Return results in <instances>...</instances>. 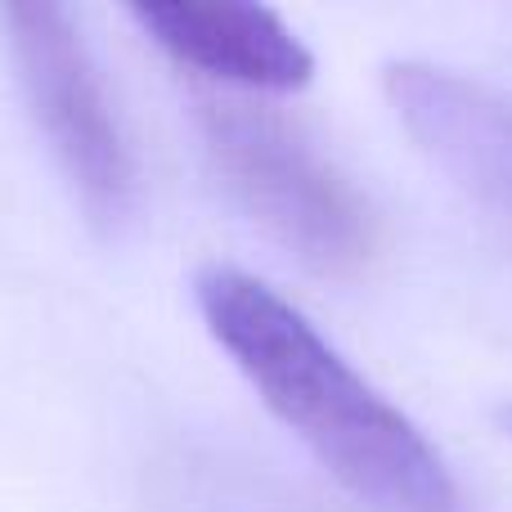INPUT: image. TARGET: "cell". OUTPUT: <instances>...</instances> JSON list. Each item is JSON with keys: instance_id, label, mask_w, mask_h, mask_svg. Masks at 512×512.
I'll use <instances>...</instances> for the list:
<instances>
[{"instance_id": "obj_1", "label": "cell", "mask_w": 512, "mask_h": 512, "mask_svg": "<svg viewBox=\"0 0 512 512\" xmlns=\"http://www.w3.org/2000/svg\"><path fill=\"white\" fill-rule=\"evenodd\" d=\"M194 306L212 342L315 463L373 512H463L441 450L288 297L239 265H203Z\"/></svg>"}, {"instance_id": "obj_2", "label": "cell", "mask_w": 512, "mask_h": 512, "mask_svg": "<svg viewBox=\"0 0 512 512\" xmlns=\"http://www.w3.org/2000/svg\"><path fill=\"white\" fill-rule=\"evenodd\" d=\"M194 122L221 185L274 248L324 279H355L378 252L369 198L274 108L194 86Z\"/></svg>"}, {"instance_id": "obj_3", "label": "cell", "mask_w": 512, "mask_h": 512, "mask_svg": "<svg viewBox=\"0 0 512 512\" xmlns=\"http://www.w3.org/2000/svg\"><path fill=\"white\" fill-rule=\"evenodd\" d=\"M0 32L23 104L72 203L99 239H117L135 212L140 171L77 18L50 0H9L0 5Z\"/></svg>"}, {"instance_id": "obj_4", "label": "cell", "mask_w": 512, "mask_h": 512, "mask_svg": "<svg viewBox=\"0 0 512 512\" xmlns=\"http://www.w3.org/2000/svg\"><path fill=\"white\" fill-rule=\"evenodd\" d=\"M382 95L418 153L512 234V99L427 59H391Z\"/></svg>"}, {"instance_id": "obj_5", "label": "cell", "mask_w": 512, "mask_h": 512, "mask_svg": "<svg viewBox=\"0 0 512 512\" xmlns=\"http://www.w3.org/2000/svg\"><path fill=\"white\" fill-rule=\"evenodd\" d=\"M131 23L194 77L225 95H297L315 81V54L265 5H194V0H135Z\"/></svg>"}, {"instance_id": "obj_6", "label": "cell", "mask_w": 512, "mask_h": 512, "mask_svg": "<svg viewBox=\"0 0 512 512\" xmlns=\"http://www.w3.org/2000/svg\"><path fill=\"white\" fill-rule=\"evenodd\" d=\"M495 423H499V432H504L508 441H512V400H504V405L495 409Z\"/></svg>"}]
</instances>
